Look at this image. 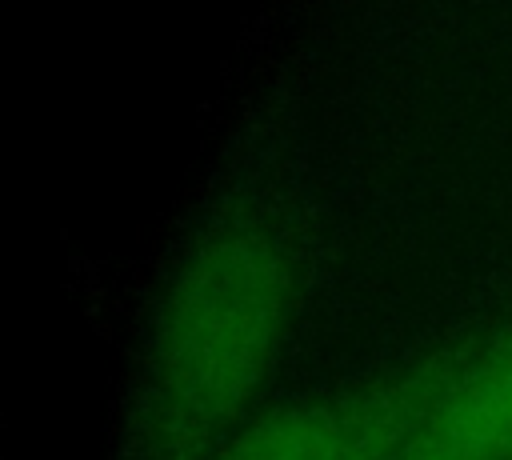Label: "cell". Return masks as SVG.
Listing matches in <instances>:
<instances>
[{
	"label": "cell",
	"instance_id": "6da1fadb",
	"mask_svg": "<svg viewBox=\"0 0 512 460\" xmlns=\"http://www.w3.org/2000/svg\"><path fill=\"white\" fill-rule=\"evenodd\" d=\"M304 280V236L276 208L248 204L212 220L156 300L120 460H212L256 416Z\"/></svg>",
	"mask_w": 512,
	"mask_h": 460
},
{
	"label": "cell",
	"instance_id": "7a4b0ae2",
	"mask_svg": "<svg viewBox=\"0 0 512 460\" xmlns=\"http://www.w3.org/2000/svg\"><path fill=\"white\" fill-rule=\"evenodd\" d=\"M476 344L480 336H468L388 376L268 408L212 460H392Z\"/></svg>",
	"mask_w": 512,
	"mask_h": 460
},
{
	"label": "cell",
	"instance_id": "3957f363",
	"mask_svg": "<svg viewBox=\"0 0 512 460\" xmlns=\"http://www.w3.org/2000/svg\"><path fill=\"white\" fill-rule=\"evenodd\" d=\"M392 460H512V328L480 336Z\"/></svg>",
	"mask_w": 512,
	"mask_h": 460
}]
</instances>
